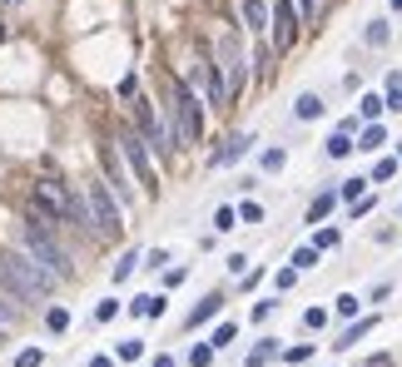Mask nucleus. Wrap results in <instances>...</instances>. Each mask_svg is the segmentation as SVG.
I'll use <instances>...</instances> for the list:
<instances>
[{
    "mask_svg": "<svg viewBox=\"0 0 402 367\" xmlns=\"http://www.w3.org/2000/svg\"><path fill=\"white\" fill-rule=\"evenodd\" d=\"M273 358H283V338H263V343L248 353V363H243V367H268Z\"/></svg>",
    "mask_w": 402,
    "mask_h": 367,
    "instance_id": "nucleus-20",
    "label": "nucleus"
},
{
    "mask_svg": "<svg viewBox=\"0 0 402 367\" xmlns=\"http://www.w3.org/2000/svg\"><path fill=\"white\" fill-rule=\"evenodd\" d=\"M238 20L248 35H268L273 25V0H238Z\"/></svg>",
    "mask_w": 402,
    "mask_h": 367,
    "instance_id": "nucleus-11",
    "label": "nucleus"
},
{
    "mask_svg": "<svg viewBox=\"0 0 402 367\" xmlns=\"http://www.w3.org/2000/svg\"><path fill=\"white\" fill-rule=\"evenodd\" d=\"M308 358H313V343H293V348H283V363H288V367H303Z\"/></svg>",
    "mask_w": 402,
    "mask_h": 367,
    "instance_id": "nucleus-34",
    "label": "nucleus"
},
{
    "mask_svg": "<svg viewBox=\"0 0 402 367\" xmlns=\"http://www.w3.org/2000/svg\"><path fill=\"white\" fill-rule=\"evenodd\" d=\"M383 104H388L393 114H402V85H398V90H388V94H383Z\"/></svg>",
    "mask_w": 402,
    "mask_h": 367,
    "instance_id": "nucleus-49",
    "label": "nucleus"
},
{
    "mask_svg": "<svg viewBox=\"0 0 402 367\" xmlns=\"http://www.w3.org/2000/svg\"><path fill=\"white\" fill-rule=\"evenodd\" d=\"M273 60H278V50L268 45V35H258V50H253V80H268V75H273Z\"/></svg>",
    "mask_w": 402,
    "mask_h": 367,
    "instance_id": "nucleus-18",
    "label": "nucleus"
},
{
    "mask_svg": "<svg viewBox=\"0 0 402 367\" xmlns=\"http://www.w3.org/2000/svg\"><path fill=\"white\" fill-rule=\"evenodd\" d=\"M388 144H393L388 124H363V129H358V139H353V149H358V154H383Z\"/></svg>",
    "mask_w": 402,
    "mask_h": 367,
    "instance_id": "nucleus-13",
    "label": "nucleus"
},
{
    "mask_svg": "<svg viewBox=\"0 0 402 367\" xmlns=\"http://www.w3.org/2000/svg\"><path fill=\"white\" fill-rule=\"evenodd\" d=\"M85 203H90L95 238H104V243L124 238V203L109 193V184H104V179H90V184H85Z\"/></svg>",
    "mask_w": 402,
    "mask_h": 367,
    "instance_id": "nucleus-6",
    "label": "nucleus"
},
{
    "mask_svg": "<svg viewBox=\"0 0 402 367\" xmlns=\"http://www.w3.org/2000/svg\"><path fill=\"white\" fill-rule=\"evenodd\" d=\"M238 283H243V288H258V283H263V268H248V273L238 278Z\"/></svg>",
    "mask_w": 402,
    "mask_h": 367,
    "instance_id": "nucleus-51",
    "label": "nucleus"
},
{
    "mask_svg": "<svg viewBox=\"0 0 402 367\" xmlns=\"http://www.w3.org/2000/svg\"><path fill=\"white\" fill-rule=\"evenodd\" d=\"M90 367H114V358H104V353H100V358H90Z\"/></svg>",
    "mask_w": 402,
    "mask_h": 367,
    "instance_id": "nucleus-53",
    "label": "nucleus"
},
{
    "mask_svg": "<svg viewBox=\"0 0 402 367\" xmlns=\"http://www.w3.org/2000/svg\"><path fill=\"white\" fill-rule=\"evenodd\" d=\"M388 40H393V25H388V20H368V25H363V45L383 50Z\"/></svg>",
    "mask_w": 402,
    "mask_h": 367,
    "instance_id": "nucleus-24",
    "label": "nucleus"
},
{
    "mask_svg": "<svg viewBox=\"0 0 402 367\" xmlns=\"http://www.w3.org/2000/svg\"><path fill=\"white\" fill-rule=\"evenodd\" d=\"M228 228H238V208L233 203H218L213 208V233H228Z\"/></svg>",
    "mask_w": 402,
    "mask_h": 367,
    "instance_id": "nucleus-30",
    "label": "nucleus"
},
{
    "mask_svg": "<svg viewBox=\"0 0 402 367\" xmlns=\"http://www.w3.org/2000/svg\"><path fill=\"white\" fill-rule=\"evenodd\" d=\"M373 328H378V318H373V313H368V318H353V323H348V328H343V338H338V343H333V348H338V353H343V348H353V343H358V338H368V333H373Z\"/></svg>",
    "mask_w": 402,
    "mask_h": 367,
    "instance_id": "nucleus-19",
    "label": "nucleus"
},
{
    "mask_svg": "<svg viewBox=\"0 0 402 367\" xmlns=\"http://www.w3.org/2000/svg\"><path fill=\"white\" fill-rule=\"evenodd\" d=\"M298 5V20L303 25H318V0H293Z\"/></svg>",
    "mask_w": 402,
    "mask_h": 367,
    "instance_id": "nucleus-43",
    "label": "nucleus"
},
{
    "mask_svg": "<svg viewBox=\"0 0 402 367\" xmlns=\"http://www.w3.org/2000/svg\"><path fill=\"white\" fill-rule=\"evenodd\" d=\"M273 313H278V298H258L248 318H253V323H263V318H273Z\"/></svg>",
    "mask_w": 402,
    "mask_h": 367,
    "instance_id": "nucleus-38",
    "label": "nucleus"
},
{
    "mask_svg": "<svg viewBox=\"0 0 402 367\" xmlns=\"http://www.w3.org/2000/svg\"><path fill=\"white\" fill-rule=\"evenodd\" d=\"M129 114H134L129 124H134V129L144 134V144H149V154H154V159H174V154H179L174 124H169V119L159 114V104H154L149 94H134V99H129Z\"/></svg>",
    "mask_w": 402,
    "mask_h": 367,
    "instance_id": "nucleus-4",
    "label": "nucleus"
},
{
    "mask_svg": "<svg viewBox=\"0 0 402 367\" xmlns=\"http://www.w3.org/2000/svg\"><path fill=\"white\" fill-rule=\"evenodd\" d=\"M398 169H402L398 154H378V164H373V174H368V179H373V184H393V179H398Z\"/></svg>",
    "mask_w": 402,
    "mask_h": 367,
    "instance_id": "nucleus-22",
    "label": "nucleus"
},
{
    "mask_svg": "<svg viewBox=\"0 0 402 367\" xmlns=\"http://www.w3.org/2000/svg\"><path fill=\"white\" fill-rule=\"evenodd\" d=\"M308 243H313L318 253H328V248H338V243H343V223H318Z\"/></svg>",
    "mask_w": 402,
    "mask_h": 367,
    "instance_id": "nucleus-21",
    "label": "nucleus"
},
{
    "mask_svg": "<svg viewBox=\"0 0 402 367\" xmlns=\"http://www.w3.org/2000/svg\"><path fill=\"white\" fill-rule=\"evenodd\" d=\"M223 313V293H203L199 303L189 308V318H184V328H199V323H208V318H218Z\"/></svg>",
    "mask_w": 402,
    "mask_h": 367,
    "instance_id": "nucleus-14",
    "label": "nucleus"
},
{
    "mask_svg": "<svg viewBox=\"0 0 402 367\" xmlns=\"http://www.w3.org/2000/svg\"><path fill=\"white\" fill-rule=\"evenodd\" d=\"M40 363H45L40 348H20V353H15V367H40Z\"/></svg>",
    "mask_w": 402,
    "mask_h": 367,
    "instance_id": "nucleus-40",
    "label": "nucleus"
},
{
    "mask_svg": "<svg viewBox=\"0 0 402 367\" xmlns=\"http://www.w3.org/2000/svg\"><path fill=\"white\" fill-rule=\"evenodd\" d=\"M149 367H179V363H174L169 353H159V358H154V363H149Z\"/></svg>",
    "mask_w": 402,
    "mask_h": 367,
    "instance_id": "nucleus-52",
    "label": "nucleus"
},
{
    "mask_svg": "<svg viewBox=\"0 0 402 367\" xmlns=\"http://www.w3.org/2000/svg\"><path fill=\"white\" fill-rule=\"evenodd\" d=\"M348 154H358V149H353V129L333 124V134L323 139V159H348Z\"/></svg>",
    "mask_w": 402,
    "mask_h": 367,
    "instance_id": "nucleus-15",
    "label": "nucleus"
},
{
    "mask_svg": "<svg viewBox=\"0 0 402 367\" xmlns=\"http://www.w3.org/2000/svg\"><path fill=\"white\" fill-rule=\"evenodd\" d=\"M318 258H323V253H318L313 243H298V248L288 253V268H298V273H308V268H318Z\"/></svg>",
    "mask_w": 402,
    "mask_h": 367,
    "instance_id": "nucleus-27",
    "label": "nucleus"
},
{
    "mask_svg": "<svg viewBox=\"0 0 402 367\" xmlns=\"http://www.w3.org/2000/svg\"><path fill=\"white\" fill-rule=\"evenodd\" d=\"M164 308H169V298H164V293H139V298L129 303V313H134V318H164Z\"/></svg>",
    "mask_w": 402,
    "mask_h": 367,
    "instance_id": "nucleus-17",
    "label": "nucleus"
},
{
    "mask_svg": "<svg viewBox=\"0 0 402 367\" xmlns=\"http://www.w3.org/2000/svg\"><path fill=\"white\" fill-rule=\"evenodd\" d=\"M134 94H139V75H134V70H129V75H124V80H119V99H134Z\"/></svg>",
    "mask_w": 402,
    "mask_h": 367,
    "instance_id": "nucleus-45",
    "label": "nucleus"
},
{
    "mask_svg": "<svg viewBox=\"0 0 402 367\" xmlns=\"http://www.w3.org/2000/svg\"><path fill=\"white\" fill-rule=\"evenodd\" d=\"M139 263H144V253H139V248H124V253H119V263H114V283H124Z\"/></svg>",
    "mask_w": 402,
    "mask_h": 367,
    "instance_id": "nucleus-29",
    "label": "nucleus"
},
{
    "mask_svg": "<svg viewBox=\"0 0 402 367\" xmlns=\"http://www.w3.org/2000/svg\"><path fill=\"white\" fill-rule=\"evenodd\" d=\"M298 35H303L298 5H293V0H273V25H268V45H273L278 55H288V50L298 45Z\"/></svg>",
    "mask_w": 402,
    "mask_h": 367,
    "instance_id": "nucleus-8",
    "label": "nucleus"
},
{
    "mask_svg": "<svg viewBox=\"0 0 402 367\" xmlns=\"http://www.w3.org/2000/svg\"><path fill=\"white\" fill-rule=\"evenodd\" d=\"M109 318H119V298H100L95 303V323H109Z\"/></svg>",
    "mask_w": 402,
    "mask_h": 367,
    "instance_id": "nucleus-36",
    "label": "nucleus"
},
{
    "mask_svg": "<svg viewBox=\"0 0 402 367\" xmlns=\"http://www.w3.org/2000/svg\"><path fill=\"white\" fill-rule=\"evenodd\" d=\"M189 90L203 99V109H228V90H223V75H218V65L199 55L194 65H189Z\"/></svg>",
    "mask_w": 402,
    "mask_h": 367,
    "instance_id": "nucleus-7",
    "label": "nucleus"
},
{
    "mask_svg": "<svg viewBox=\"0 0 402 367\" xmlns=\"http://www.w3.org/2000/svg\"><path fill=\"white\" fill-rule=\"evenodd\" d=\"M293 283H298V268H278V278H273V288H278V293H288Z\"/></svg>",
    "mask_w": 402,
    "mask_h": 367,
    "instance_id": "nucleus-46",
    "label": "nucleus"
},
{
    "mask_svg": "<svg viewBox=\"0 0 402 367\" xmlns=\"http://www.w3.org/2000/svg\"><path fill=\"white\" fill-rule=\"evenodd\" d=\"M373 208H378V198H373V193H363L358 203H348V218H368Z\"/></svg>",
    "mask_w": 402,
    "mask_h": 367,
    "instance_id": "nucleus-37",
    "label": "nucleus"
},
{
    "mask_svg": "<svg viewBox=\"0 0 402 367\" xmlns=\"http://www.w3.org/2000/svg\"><path fill=\"white\" fill-rule=\"evenodd\" d=\"M253 144H258V139H253L248 129H233V134H223V139H218V149L208 154V169H233V164H238V159H243Z\"/></svg>",
    "mask_w": 402,
    "mask_h": 367,
    "instance_id": "nucleus-10",
    "label": "nucleus"
},
{
    "mask_svg": "<svg viewBox=\"0 0 402 367\" xmlns=\"http://www.w3.org/2000/svg\"><path fill=\"white\" fill-rule=\"evenodd\" d=\"M15 248L25 253V258H35L45 273L55 278H70L75 273V263H70V253H65V243H60V228H45L40 218H20V228H15Z\"/></svg>",
    "mask_w": 402,
    "mask_h": 367,
    "instance_id": "nucleus-2",
    "label": "nucleus"
},
{
    "mask_svg": "<svg viewBox=\"0 0 402 367\" xmlns=\"http://www.w3.org/2000/svg\"><path fill=\"white\" fill-rule=\"evenodd\" d=\"M283 164H288V149H283V144H268V149L258 154V169H263V174H283Z\"/></svg>",
    "mask_w": 402,
    "mask_h": 367,
    "instance_id": "nucleus-25",
    "label": "nucleus"
},
{
    "mask_svg": "<svg viewBox=\"0 0 402 367\" xmlns=\"http://www.w3.org/2000/svg\"><path fill=\"white\" fill-rule=\"evenodd\" d=\"M10 323H15V308H10V303H5V298H0V333H5V328H10Z\"/></svg>",
    "mask_w": 402,
    "mask_h": 367,
    "instance_id": "nucleus-50",
    "label": "nucleus"
},
{
    "mask_svg": "<svg viewBox=\"0 0 402 367\" xmlns=\"http://www.w3.org/2000/svg\"><path fill=\"white\" fill-rule=\"evenodd\" d=\"M223 268H228L233 278H243V273H248V253H228V258H223Z\"/></svg>",
    "mask_w": 402,
    "mask_h": 367,
    "instance_id": "nucleus-42",
    "label": "nucleus"
},
{
    "mask_svg": "<svg viewBox=\"0 0 402 367\" xmlns=\"http://www.w3.org/2000/svg\"><path fill=\"white\" fill-rule=\"evenodd\" d=\"M333 313H338L343 323H353V318H363V298H358V293H338V298H333Z\"/></svg>",
    "mask_w": 402,
    "mask_h": 367,
    "instance_id": "nucleus-26",
    "label": "nucleus"
},
{
    "mask_svg": "<svg viewBox=\"0 0 402 367\" xmlns=\"http://www.w3.org/2000/svg\"><path fill=\"white\" fill-rule=\"evenodd\" d=\"M393 10H398V15H402V0H393Z\"/></svg>",
    "mask_w": 402,
    "mask_h": 367,
    "instance_id": "nucleus-54",
    "label": "nucleus"
},
{
    "mask_svg": "<svg viewBox=\"0 0 402 367\" xmlns=\"http://www.w3.org/2000/svg\"><path fill=\"white\" fill-rule=\"evenodd\" d=\"M398 159H402V139H398Z\"/></svg>",
    "mask_w": 402,
    "mask_h": 367,
    "instance_id": "nucleus-55",
    "label": "nucleus"
},
{
    "mask_svg": "<svg viewBox=\"0 0 402 367\" xmlns=\"http://www.w3.org/2000/svg\"><path fill=\"white\" fill-rule=\"evenodd\" d=\"M114 149H119V159L129 164V174L134 184L149 193V198H159V169H154V154H149V144H144V134L134 129V124H114Z\"/></svg>",
    "mask_w": 402,
    "mask_h": 367,
    "instance_id": "nucleus-5",
    "label": "nucleus"
},
{
    "mask_svg": "<svg viewBox=\"0 0 402 367\" xmlns=\"http://www.w3.org/2000/svg\"><path fill=\"white\" fill-rule=\"evenodd\" d=\"M45 328H50V333H65V328H70V308H60V303L45 308Z\"/></svg>",
    "mask_w": 402,
    "mask_h": 367,
    "instance_id": "nucleus-33",
    "label": "nucleus"
},
{
    "mask_svg": "<svg viewBox=\"0 0 402 367\" xmlns=\"http://www.w3.org/2000/svg\"><path fill=\"white\" fill-rule=\"evenodd\" d=\"M323 114H328V104H323L318 90H303L298 99H293V119H303V124H313V119H323Z\"/></svg>",
    "mask_w": 402,
    "mask_h": 367,
    "instance_id": "nucleus-16",
    "label": "nucleus"
},
{
    "mask_svg": "<svg viewBox=\"0 0 402 367\" xmlns=\"http://www.w3.org/2000/svg\"><path fill=\"white\" fill-rule=\"evenodd\" d=\"M368 188H373V179H368V174H353V179L338 184V198H343V203H358V198H363Z\"/></svg>",
    "mask_w": 402,
    "mask_h": 367,
    "instance_id": "nucleus-23",
    "label": "nucleus"
},
{
    "mask_svg": "<svg viewBox=\"0 0 402 367\" xmlns=\"http://www.w3.org/2000/svg\"><path fill=\"white\" fill-rule=\"evenodd\" d=\"M233 338H238V323H218V328L208 333V348H213V353H223Z\"/></svg>",
    "mask_w": 402,
    "mask_h": 367,
    "instance_id": "nucleus-31",
    "label": "nucleus"
},
{
    "mask_svg": "<svg viewBox=\"0 0 402 367\" xmlns=\"http://www.w3.org/2000/svg\"><path fill=\"white\" fill-rule=\"evenodd\" d=\"M338 203H343V198H338V184H328V188H318V193L308 198V208H303V223H313V228H318V223H328Z\"/></svg>",
    "mask_w": 402,
    "mask_h": 367,
    "instance_id": "nucleus-12",
    "label": "nucleus"
},
{
    "mask_svg": "<svg viewBox=\"0 0 402 367\" xmlns=\"http://www.w3.org/2000/svg\"><path fill=\"white\" fill-rule=\"evenodd\" d=\"M144 268H169V248H149L144 253Z\"/></svg>",
    "mask_w": 402,
    "mask_h": 367,
    "instance_id": "nucleus-44",
    "label": "nucleus"
},
{
    "mask_svg": "<svg viewBox=\"0 0 402 367\" xmlns=\"http://www.w3.org/2000/svg\"><path fill=\"white\" fill-rule=\"evenodd\" d=\"M139 358H144V343H139V338H124V343L114 348V363H139Z\"/></svg>",
    "mask_w": 402,
    "mask_h": 367,
    "instance_id": "nucleus-32",
    "label": "nucleus"
},
{
    "mask_svg": "<svg viewBox=\"0 0 402 367\" xmlns=\"http://www.w3.org/2000/svg\"><path fill=\"white\" fill-rule=\"evenodd\" d=\"M218 75H223V90H228V99H238V90H243V45H238V35L228 30L223 40H218Z\"/></svg>",
    "mask_w": 402,
    "mask_h": 367,
    "instance_id": "nucleus-9",
    "label": "nucleus"
},
{
    "mask_svg": "<svg viewBox=\"0 0 402 367\" xmlns=\"http://www.w3.org/2000/svg\"><path fill=\"white\" fill-rule=\"evenodd\" d=\"M323 323H328V308H308V313H303V328H308V333H318Z\"/></svg>",
    "mask_w": 402,
    "mask_h": 367,
    "instance_id": "nucleus-41",
    "label": "nucleus"
},
{
    "mask_svg": "<svg viewBox=\"0 0 402 367\" xmlns=\"http://www.w3.org/2000/svg\"><path fill=\"white\" fill-rule=\"evenodd\" d=\"M213 358H218V353H213L208 343H199V348H189V367H208Z\"/></svg>",
    "mask_w": 402,
    "mask_h": 367,
    "instance_id": "nucleus-39",
    "label": "nucleus"
},
{
    "mask_svg": "<svg viewBox=\"0 0 402 367\" xmlns=\"http://www.w3.org/2000/svg\"><path fill=\"white\" fill-rule=\"evenodd\" d=\"M184 278H189V268H184V263H179V268H164V288H179Z\"/></svg>",
    "mask_w": 402,
    "mask_h": 367,
    "instance_id": "nucleus-48",
    "label": "nucleus"
},
{
    "mask_svg": "<svg viewBox=\"0 0 402 367\" xmlns=\"http://www.w3.org/2000/svg\"><path fill=\"white\" fill-rule=\"evenodd\" d=\"M388 298H393V283H373L368 288V303H388Z\"/></svg>",
    "mask_w": 402,
    "mask_h": 367,
    "instance_id": "nucleus-47",
    "label": "nucleus"
},
{
    "mask_svg": "<svg viewBox=\"0 0 402 367\" xmlns=\"http://www.w3.org/2000/svg\"><path fill=\"white\" fill-rule=\"evenodd\" d=\"M238 223H263V203L243 198V203H238Z\"/></svg>",
    "mask_w": 402,
    "mask_h": 367,
    "instance_id": "nucleus-35",
    "label": "nucleus"
},
{
    "mask_svg": "<svg viewBox=\"0 0 402 367\" xmlns=\"http://www.w3.org/2000/svg\"><path fill=\"white\" fill-rule=\"evenodd\" d=\"M164 94H169V104H164V119L174 124V139H179V149L199 144V139H203V99L189 90V80H184V75H169V80H164Z\"/></svg>",
    "mask_w": 402,
    "mask_h": 367,
    "instance_id": "nucleus-3",
    "label": "nucleus"
},
{
    "mask_svg": "<svg viewBox=\"0 0 402 367\" xmlns=\"http://www.w3.org/2000/svg\"><path fill=\"white\" fill-rule=\"evenodd\" d=\"M383 109H388V104H383V94H363V99H358V119H363V124H378V114H383Z\"/></svg>",
    "mask_w": 402,
    "mask_h": 367,
    "instance_id": "nucleus-28",
    "label": "nucleus"
},
{
    "mask_svg": "<svg viewBox=\"0 0 402 367\" xmlns=\"http://www.w3.org/2000/svg\"><path fill=\"white\" fill-rule=\"evenodd\" d=\"M55 283L60 278L45 273L35 258H25L20 248H5L0 253V288L15 298V303H45L50 293H55Z\"/></svg>",
    "mask_w": 402,
    "mask_h": 367,
    "instance_id": "nucleus-1",
    "label": "nucleus"
}]
</instances>
